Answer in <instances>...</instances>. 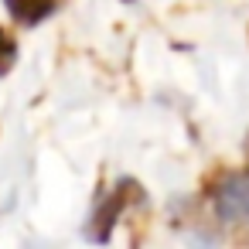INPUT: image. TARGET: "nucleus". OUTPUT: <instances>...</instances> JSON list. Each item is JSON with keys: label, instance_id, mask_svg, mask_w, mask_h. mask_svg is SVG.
<instances>
[{"label": "nucleus", "instance_id": "39448f33", "mask_svg": "<svg viewBox=\"0 0 249 249\" xmlns=\"http://www.w3.org/2000/svg\"><path fill=\"white\" fill-rule=\"evenodd\" d=\"M246 171H249V140H246Z\"/></svg>", "mask_w": 249, "mask_h": 249}, {"label": "nucleus", "instance_id": "f257e3e1", "mask_svg": "<svg viewBox=\"0 0 249 249\" xmlns=\"http://www.w3.org/2000/svg\"><path fill=\"white\" fill-rule=\"evenodd\" d=\"M215 212L222 222H232L235 229H249V171L246 174H222L212 188Z\"/></svg>", "mask_w": 249, "mask_h": 249}, {"label": "nucleus", "instance_id": "20e7f679", "mask_svg": "<svg viewBox=\"0 0 249 249\" xmlns=\"http://www.w3.org/2000/svg\"><path fill=\"white\" fill-rule=\"evenodd\" d=\"M14 58H18V41L0 28V75H7L14 69Z\"/></svg>", "mask_w": 249, "mask_h": 249}, {"label": "nucleus", "instance_id": "f03ea898", "mask_svg": "<svg viewBox=\"0 0 249 249\" xmlns=\"http://www.w3.org/2000/svg\"><path fill=\"white\" fill-rule=\"evenodd\" d=\"M143 191H140V184L137 181H120L99 205H96V212H92V218H89V235L96 239V242H106L109 239V232H113V225H116V218L123 215V208L130 205V201H137Z\"/></svg>", "mask_w": 249, "mask_h": 249}, {"label": "nucleus", "instance_id": "7ed1b4c3", "mask_svg": "<svg viewBox=\"0 0 249 249\" xmlns=\"http://www.w3.org/2000/svg\"><path fill=\"white\" fill-rule=\"evenodd\" d=\"M4 4H7V11H11V18L18 24L35 28V24H41L45 18H52L62 7V0H4Z\"/></svg>", "mask_w": 249, "mask_h": 249}]
</instances>
